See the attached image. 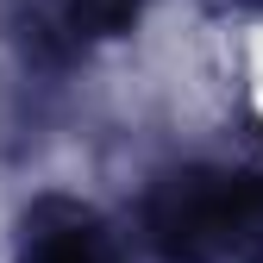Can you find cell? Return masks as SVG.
<instances>
[{
  "label": "cell",
  "mask_w": 263,
  "mask_h": 263,
  "mask_svg": "<svg viewBox=\"0 0 263 263\" xmlns=\"http://www.w3.org/2000/svg\"><path fill=\"white\" fill-rule=\"evenodd\" d=\"M144 232L163 257L201 263L263 245V176L238 170H176L151 188Z\"/></svg>",
  "instance_id": "1"
},
{
  "label": "cell",
  "mask_w": 263,
  "mask_h": 263,
  "mask_svg": "<svg viewBox=\"0 0 263 263\" xmlns=\"http://www.w3.org/2000/svg\"><path fill=\"white\" fill-rule=\"evenodd\" d=\"M25 263H119V251L88 207L38 201L25 213Z\"/></svg>",
  "instance_id": "2"
},
{
  "label": "cell",
  "mask_w": 263,
  "mask_h": 263,
  "mask_svg": "<svg viewBox=\"0 0 263 263\" xmlns=\"http://www.w3.org/2000/svg\"><path fill=\"white\" fill-rule=\"evenodd\" d=\"M132 13H138V0H63L69 38H113L132 25Z\"/></svg>",
  "instance_id": "3"
}]
</instances>
